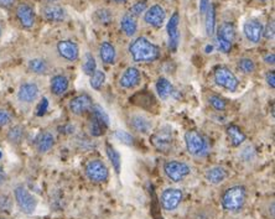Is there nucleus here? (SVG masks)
<instances>
[{
    "label": "nucleus",
    "instance_id": "obj_1",
    "mask_svg": "<svg viewBox=\"0 0 275 219\" xmlns=\"http://www.w3.org/2000/svg\"><path fill=\"white\" fill-rule=\"evenodd\" d=\"M129 53L134 62H154L160 57V48L159 46L149 41L146 37H138L129 46Z\"/></svg>",
    "mask_w": 275,
    "mask_h": 219
},
{
    "label": "nucleus",
    "instance_id": "obj_2",
    "mask_svg": "<svg viewBox=\"0 0 275 219\" xmlns=\"http://www.w3.org/2000/svg\"><path fill=\"white\" fill-rule=\"evenodd\" d=\"M247 200V190L243 186H233L222 196L223 210L229 213H238L243 210Z\"/></svg>",
    "mask_w": 275,
    "mask_h": 219
},
{
    "label": "nucleus",
    "instance_id": "obj_3",
    "mask_svg": "<svg viewBox=\"0 0 275 219\" xmlns=\"http://www.w3.org/2000/svg\"><path fill=\"white\" fill-rule=\"evenodd\" d=\"M186 149L193 156H206L208 154V142L197 130H188L185 134Z\"/></svg>",
    "mask_w": 275,
    "mask_h": 219
},
{
    "label": "nucleus",
    "instance_id": "obj_4",
    "mask_svg": "<svg viewBox=\"0 0 275 219\" xmlns=\"http://www.w3.org/2000/svg\"><path fill=\"white\" fill-rule=\"evenodd\" d=\"M14 196L21 212H24L25 215H32L35 212L37 207V200L24 186H17L14 190Z\"/></svg>",
    "mask_w": 275,
    "mask_h": 219
},
{
    "label": "nucleus",
    "instance_id": "obj_5",
    "mask_svg": "<svg viewBox=\"0 0 275 219\" xmlns=\"http://www.w3.org/2000/svg\"><path fill=\"white\" fill-rule=\"evenodd\" d=\"M213 77H215V82L217 83L220 87L227 89L229 92H234L239 86V82L238 80H237L236 75H234L229 68L223 67V66L215 68Z\"/></svg>",
    "mask_w": 275,
    "mask_h": 219
},
{
    "label": "nucleus",
    "instance_id": "obj_6",
    "mask_svg": "<svg viewBox=\"0 0 275 219\" xmlns=\"http://www.w3.org/2000/svg\"><path fill=\"white\" fill-rule=\"evenodd\" d=\"M164 172L172 182H181L183 178L190 175L191 169L186 162L172 160V161L165 162Z\"/></svg>",
    "mask_w": 275,
    "mask_h": 219
},
{
    "label": "nucleus",
    "instance_id": "obj_7",
    "mask_svg": "<svg viewBox=\"0 0 275 219\" xmlns=\"http://www.w3.org/2000/svg\"><path fill=\"white\" fill-rule=\"evenodd\" d=\"M86 176L94 183H103L108 180L109 171L102 160H91L86 165Z\"/></svg>",
    "mask_w": 275,
    "mask_h": 219
},
{
    "label": "nucleus",
    "instance_id": "obj_8",
    "mask_svg": "<svg viewBox=\"0 0 275 219\" xmlns=\"http://www.w3.org/2000/svg\"><path fill=\"white\" fill-rule=\"evenodd\" d=\"M183 200V193L180 188H166L164 192L161 193V202L162 208L167 212H172L180 206V203Z\"/></svg>",
    "mask_w": 275,
    "mask_h": 219
},
{
    "label": "nucleus",
    "instance_id": "obj_9",
    "mask_svg": "<svg viewBox=\"0 0 275 219\" xmlns=\"http://www.w3.org/2000/svg\"><path fill=\"white\" fill-rule=\"evenodd\" d=\"M172 141H174V137H172V131L170 128L160 129L150 137V142L152 144V146L159 151L170 150V147L172 146Z\"/></svg>",
    "mask_w": 275,
    "mask_h": 219
},
{
    "label": "nucleus",
    "instance_id": "obj_10",
    "mask_svg": "<svg viewBox=\"0 0 275 219\" xmlns=\"http://www.w3.org/2000/svg\"><path fill=\"white\" fill-rule=\"evenodd\" d=\"M165 19H166V12L165 9L161 5H152L151 7L146 9L144 15V20L147 25L155 27V29H159L162 26Z\"/></svg>",
    "mask_w": 275,
    "mask_h": 219
},
{
    "label": "nucleus",
    "instance_id": "obj_11",
    "mask_svg": "<svg viewBox=\"0 0 275 219\" xmlns=\"http://www.w3.org/2000/svg\"><path fill=\"white\" fill-rule=\"evenodd\" d=\"M179 24H180V15L179 12H174L170 17L169 22H167V36H169V48L170 51L175 52L179 47L180 42V31H179Z\"/></svg>",
    "mask_w": 275,
    "mask_h": 219
},
{
    "label": "nucleus",
    "instance_id": "obj_12",
    "mask_svg": "<svg viewBox=\"0 0 275 219\" xmlns=\"http://www.w3.org/2000/svg\"><path fill=\"white\" fill-rule=\"evenodd\" d=\"M263 25L261 21L256 19H251L246 21L243 26V32L246 35L247 40L252 44H258L263 37Z\"/></svg>",
    "mask_w": 275,
    "mask_h": 219
},
{
    "label": "nucleus",
    "instance_id": "obj_13",
    "mask_svg": "<svg viewBox=\"0 0 275 219\" xmlns=\"http://www.w3.org/2000/svg\"><path fill=\"white\" fill-rule=\"evenodd\" d=\"M16 19L24 29H31L35 24V11L31 5L20 4L16 7Z\"/></svg>",
    "mask_w": 275,
    "mask_h": 219
},
{
    "label": "nucleus",
    "instance_id": "obj_14",
    "mask_svg": "<svg viewBox=\"0 0 275 219\" xmlns=\"http://www.w3.org/2000/svg\"><path fill=\"white\" fill-rule=\"evenodd\" d=\"M57 52L66 61L73 62L80 56V48L76 42L71 41V40H62L57 44Z\"/></svg>",
    "mask_w": 275,
    "mask_h": 219
},
{
    "label": "nucleus",
    "instance_id": "obj_15",
    "mask_svg": "<svg viewBox=\"0 0 275 219\" xmlns=\"http://www.w3.org/2000/svg\"><path fill=\"white\" fill-rule=\"evenodd\" d=\"M92 107H93V102L88 94H80L70 102V110L76 115L87 113L88 110H91Z\"/></svg>",
    "mask_w": 275,
    "mask_h": 219
},
{
    "label": "nucleus",
    "instance_id": "obj_16",
    "mask_svg": "<svg viewBox=\"0 0 275 219\" xmlns=\"http://www.w3.org/2000/svg\"><path fill=\"white\" fill-rule=\"evenodd\" d=\"M42 15L50 22H62L66 19L65 9L53 2H48L42 6Z\"/></svg>",
    "mask_w": 275,
    "mask_h": 219
},
{
    "label": "nucleus",
    "instance_id": "obj_17",
    "mask_svg": "<svg viewBox=\"0 0 275 219\" xmlns=\"http://www.w3.org/2000/svg\"><path fill=\"white\" fill-rule=\"evenodd\" d=\"M39 96V87L35 83H24L20 86L17 92V98L22 103H31Z\"/></svg>",
    "mask_w": 275,
    "mask_h": 219
},
{
    "label": "nucleus",
    "instance_id": "obj_18",
    "mask_svg": "<svg viewBox=\"0 0 275 219\" xmlns=\"http://www.w3.org/2000/svg\"><path fill=\"white\" fill-rule=\"evenodd\" d=\"M139 82H140L139 70L136 67H129V68H127V71L123 73V76L121 77L119 85H121V87H123V88L131 89V88H134L136 86L139 85Z\"/></svg>",
    "mask_w": 275,
    "mask_h": 219
},
{
    "label": "nucleus",
    "instance_id": "obj_19",
    "mask_svg": "<svg viewBox=\"0 0 275 219\" xmlns=\"http://www.w3.org/2000/svg\"><path fill=\"white\" fill-rule=\"evenodd\" d=\"M206 180L207 182H210L211 185H221L222 182H225L226 178L228 177V172L225 167L222 166H213L211 169H208L205 174Z\"/></svg>",
    "mask_w": 275,
    "mask_h": 219
},
{
    "label": "nucleus",
    "instance_id": "obj_20",
    "mask_svg": "<svg viewBox=\"0 0 275 219\" xmlns=\"http://www.w3.org/2000/svg\"><path fill=\"white\" fill-rule=\"evenodd\" d=\"M35 145H36L37 151L41 152V154H45V152L50 151L53 147V145H55V137H53V135L50 131H42L37 135Z\"/></svg>",
    "mask_w": 275,
    "mask_h": 219
},
{
    "label": "nucleus",
    "instance_id": "obj_21",
    "mask_svg": "<svg viewBox=\"0 0 275 219\" xmlns=\"http://www.w3.org/2000/svg\"><path fill=\"white\" fill-rule=\"evenodd\" d=\"M121 29L126 36H134L138 31V24L136 21V17L132 16L131 14L123 15L121 19Z\"/></svg>",
    "mask_w": 275,
    "mask_h": 219
},
{
    "label": "nucleus",
    "instance_id": "obj_22",
    "mask_svg": "<svg viewBox=\"0 0 275 219\" xmlns=\"http://www.w3.org/2000/svg\"><path fill=\"white\" fill-rule=\"evenodd\" d=\"M68 89V78L63 75L53 76L51 80V92L55 96H62Z\"/></svg>",
    "mask_w": 275,
    "mask_h": 219
},
{
    "label": "nucleus",
    "instance_id": "obj_23",
    "mask_svg": "<svg viewBox=\"0 0 275 219\" xmlns=\"http://www.w3.org/2000/svg\"><path fill=\"white\" fill-rule=\"evenodd\" d=\"M131 125L134 130L138 132H141V134H146L151 130L152 123L151 120H149L147 118L142 115H134L131 119Z\"/></svg>",
    "mask_w": 275,
    "mask_h": 219
},
{
    "label": "nucleus",
    "instance_id": "obj_24",
    "mask_svg": "<svg viewBox=\"0 0 275 219\" xmlns=\"http://www.w3.org/2000/svg\"><path fill=\"white\" fill-rule=\"evenodd\" d=\"M99 56H101L102 61L107 65H111V63H114L117 57V52L114 46L108 41H104L103 44L99 47Z\"/></svg>",
    "mask_w": 275,
    "mask_h": 219
},
{
    "label": "nucleus",
    "instance_id": "obj_25",
    "mask_svg": "<svg viewBox=\"0 0 275 219\" xmlns=\"http://www.w3.org/2000/svg\"><path fill=\"white\" fill-rule=\"evenodd\" d=\"M227 135L229 141H231V144L233 146H241L247 139L246 134L237 125H229L227 128Z\"/></svg>",
    "mask_w": 275,
    "mask_h": 219
},
{
    "label": "nucleus",
    "instance_id": "obj_26",
    "mask_svg": "<svg viewBox=\"0 0 275 219\" xmlns=\"http://www.w3.org/2000/svg\"><path fill=\"white\" fill-rule=\"evenodd\" d=\"M155 88H156L157 94H159V97L162 99V101L169 98V97L172 94V92H174V87H172V85L170 83V81H167L166 78L164 77L157 80L156 85H155Z\"/></svg>",
    "mask_w": 275,
    "mask_h": 219
},
{
    "label": "nucleus",
    "instance_id": "obj_27",
    "mask_svg": "<svg viewBox=\"0 0 275 219\" xmlns=\"http://www.w3.org/2000/svg\"><path fill=\"white\" fill-rule=\"evenodd\" d=\"M217 35L222 37V39L227 40L231 44H233L234 39H236V29H234V25L231 24V22H223V24L218 27Z\"/></svg>",
    "mask_w": 275,
    "mask_h": 219
},
{
    "label": "nucleus",
    "instance_id": "obj_28",
    "mask_svg": "<svg viewBox=\"0 0 275 219\" xmlns=\"http://www.w3.org/2000/svg\"><path fill=\"white\" fill-rule=\"evenodd\" d=\"M106 151H107V156H108L109 161L112 162V166L114 167V171H116L117 174H119V171H121V164H122L121 155H119V152L117 151L111 144H108V142L106 144Z\"/></svg>",
    "mask_w": 275,
    "mask_h": 219
},
{
    "label": "nucleus",
    "instance_id": "obj_29",
    "mask_svg": "<svg viewBox=\"0 0 275 219\" xmlns=\"http://www.w3.org/2000/svg\"><path fill=\"white\" fill-rule=\"evenodd\" d=\"M215 27H216V12L215 6L210 4L207 11H206V34L207 36H213L215 35Z\"/></svg>",
    "mask_w": 275,
    "mask_h": 219
},
{
    "label": "nucleus",
    "instance_id": "obj_30",
    "mask_svg": "<svg viewBox=\"0 0 275 219\" xmlns=\"http://www.w3.org/2000/svg\"><path fill=\"white\" fill-rule=\"evenodd\" d=\"M29 68L36 75H45L48 70V65L42 58H32L29 62Z\"/></svg>",
    "mask_w": 275,
    "mask_h": 219
},
{
    "label": "nucleus",
    "instance_id": "obj_31",
    "mask_svg": "<svg viewBox=\"0 0 275 219\" xmlns=\"http://www.w3.org/2000/svg\"><path fill=\"white\" fill-rule=\"evenodd\" d=\"M91 111H92V116H93V118H96L97 120L101 121L103 125H106L107 128H108L109 116H108V114H107V111L104 110L101 106H98V104H94V106L91 108Z\"/></svg>",
    "mask_w": 275,
    "mask_h": 219
},
{
    "label": "nucleus",
    "instance_id": "obj_32",
    "mask_svg": "<svg viewBox=\"0 0 275 219\" xmlns=\"http://www.w3.org/2000/svg\"><path fill=\"white\" fill-rule=\"evenodd\" d=\"M107 129L108 128H107L106 125H103L101 121H98L96 118H93V116H92L91 120H90V125H88V130H90L92 136H94V137L102 136V135L106 132Z\"/></svg>",
    "mask_w": 275,
    "mask_h": 219
},
{
    "label": "nucleus",
    "instance_id": "obj_33",
    "mask_svg": "<svg viewBox=\"0 0 275 219\" xmlns=\"http://www.w3.org/2000/svg\"><path fill=\"white\" fill-rule=\"evenodd\" d=\"M104 82H106V75H104V72H102L99 70L94 71V73L91 76L90 80L91 87L96 89V91H99V89L103 87Z\"/></svg>",
    "mask_w": 275,
    "mask_h": 219
},
{
    "label": "nucleus",
    "instance_id": "obj_34",
    "mask_svg": "<svg viewBox=\"0 0 275 219\" xmlns=\"http://www.w3.org/2000/svg\"><path fill=\"white\" fill-rule=\"evenodd\" d=\"M94 17L98 22L103 25H108L111 24L112 20H113V14L109 9H99L97 10L96 14H94Z\"/></svg>",
    "mask_w": 275,
    "mask_h": 219
},
{
    "label": "nucleus",
    "instance_id": "obj_35",
    "mask_svg": "<svg viewBox=\"0 0 275 219\" xmlns=\"http://www.w3.org/2000/svg\"><path fill=\"white\" fill-rule=\"evenodd\" d=\"M238 67L241 68L242 72L249 75V73H253L256 71V63L251 58H241L238 61Z\"/></svg>",
    "mask_w": 275,
    "mask_h": 219
},
{
    "label": "nucleus",
    "instance_id": "obj_36",
    "mask_svg": "<svg viewBox=\"0 0 275 219\" xmlns=\"http://www.w3.org/2000/svg\"><path fill=\"white\" fill-rule=\"evenodd\" d=\"M7 137H9V140L11 142L17 144V142L21 141L22 137H24V128L20 125L14 126V128L10 129V131L7 132Z\"/></svg>",
    "mask_w": 275,
    "mask_h": 219
},
{
    "label": "nucleus",
    "instance_id": "obj_37",
    "mask_svg": "<svg viewBox=\"0 0 275 219\" xmlns=\"http://www.w3.org/2000/svg\"><path fill=\"white\" fill-rule=\"evenodd\" d=\"M96 70H97L96 60H94V57L91 55V53H87V55H86L85 63H83V71H85V73L87 76H92Z\"/></svg>",
    "mask_w": 275,
    "mask_h": 219
},
{
    "label": "nucleus",
    "instance_id": "obj_38",
    "mask_svg": "<svg viewBox=\"0 0 275 219\" xmlns=\"http://www.w3.org/2000/svg\"><path fill=\"white\" fill-rule=\"evenodd\" d=\"M146 9H147L146 0H139V1L136 2V4L129 9V14H131L132 16L137 17V16H140L142 12L146 11Z\"/></svg>",
    "mask_w": 275,
    "mask_h": 219
},
{
    "label": "nucleus",
    "instance_id": "obj_39",
    "mask_svg": "<svg viewBox=\"0 0 275 219\" xmlns=\"http://www.w3.org/2000/svg\"><path fill=\"white\" fill-rule=\"evenodd\" d=\"M210 104L212 106L213 109H216V110H218V111L225 110L226 107H227V102H226L225 99L220 96H211L210 97Z\"/></svg>",
    "mask_w": 275,
    "mask_h": 219
},
{
    "label": "nucleus",
    "instance_id": "obj_40",
    "mask_svg": "<svg viewBox=\"0 0 275 219\" xmlns=\"http://www.w3.org/2000/svg\"><path fill=\"white\" fill-rule=\"evenodd\" d=\"M114 136H116L117 140H119V141L123 142V144H126V145H133V142H134V137L132 136L128 131L117 130L116 132H114Z\"/></svg>",
    "mask_w": 275,
    "mask_h": 219
},
{
    "label": "nucleus",
    "instance_id": "obj_41",
    "mask_svg": "<svg viewBox=\"0 0 275 219\" xmlns=\"http://www.w3.org/2000/svg\"><path fill=\"white\" fill-rule=\"evenodd\" d=\"M217 47L218 50L221 51V52L223 53H229L232 50V44L231 42H228L227 40L222 39L221 36H218L217 35Z\"/></svg>",
    "mask_w": 275,
    "mask_h": 219
},
{
    "label": "nucleus",
    "instance_id": "obj_42",
    "mask_svg": "<svg viewBox=\"0 0 275 219\" xmlns=\"http://www.w3.org/2000/svg\"><path fill=\"white\" fill-rule=\"evenodd\" d=\"M274 35H275V24L273 20H271V21L267 24V26L263 29V36L266 37L267 40H272L274 39Z\"/></svg>",
    "mask_w": 275,
    "mask_h": 219
},
{
    "label": "nucleus",
    "instance_id": "obj_43",
    "mask_svg": "<svg viewBox=\"0 0 275 219\" xmlns=\"http://www.w3.org/2000/svg\"><path fill=\"white\" fill-rule=\"evenodd\" d=\"M12 207L11 200H10L9 196H0V211L1 212H9Z\"/></svg>",
    "mask_w": 275,
    "mask_h": 219
},
{
    "label": "nucleus",
    "instance_id": "obj_44",
    "mask_svg": "<svg viewBox=\"0 0 275 219\" xmlns=\"http://www.w3.org/2000/svg\"><path fill=\"white\" fill-rule=\"evenodd\" d=\"M47 109H48V99L42 98L41 102L39 103V106L36 107V115L37 116L45 115L46 111H47Z\"/></svg>",
    "mask_w": 275,
    "mask_h": 219
},
{
    "label": "nucleus",
    "instance_id": "obj_45",
    "mask_svg": "<svg viewBox=\"0 0 275 219\" xmlns=\"http://www.w3.org/2000/svg\"><path fill=\"white\" fill-rule=\"evenodd\" d=\"M10 120H11V115H10L9 111L0 109V126H5L10 123Z\"/></svg>",
    "mask_w": 275,
    "mask_h": 219
},
{
    "label": "nucleus",
    "instance_id": "obj_46",
    "mask_svg": "<svg viewBox=\"0 0 275 219\" xmlns=\"http://www.w3.org/2000/svg\"><path fill=\"white\" fill-rule=\"evenodd\" d=\"M266 81H267V83H268L269 87L273 88V89L275 88V72H274V71L267 73Z\"/></svg>",
    "mask_w": 275,
    "mask_h": 219
},
{
    "label": "nucleus",
    "instance_id": "obj_47",
    "mask_svg": "<svg viewBox=\"0 0 275 219\" xmlns=\"http://www.w3.org/2000/svg\"><path fill=\"white\" fill-rule=\"evenodd\" d=\"M210 0H200V12L201 15H205L207 11L208 6H210Z\"/></svg>",
    "mask_w": 275,
    "mask_h": 219
},
{
    "label": "nucleus",
    "instance_id": "obj_48",
    "mask_svg": "<svg viewBox=\"0 0 275 219\" xmlns=\"http://www.w3.org/2000/svg\"><path fill=\"white\" fill-rule=\"evenodd\" d=\"M264 61H266L267 65H274L275 62V55L274 53H269V55H267L266 57H264Z\"/></svg>",
    "mask_w": 275,
    "mask_h": 219
},
{
    "label": "nucleus",
    "instance_id": "obj_49",
    "mask_svg": "<svg viewBox=\"0 0 275 219\" xmlns=\"http://www.w3.org/2000/svg\"><path fill=\"white\" fill-rule=\"evenodd\" d=\"M15 2V0H0V6L1 7H10Z\"/></svg>",
    "mask_w": 275,
    "mask_h": 219
},
{
    "label": "nucleus",
    "instance_id": "obj_50",
    "mask_svg": "<svg viewBox=\"0 0 275 219\" xmlns=\"http://www.w3.org/2000/svg\"><path fill=\"white\" fill-rule=\"evenodd\" d=\"M206 53H212L213 52V46L212 45H207L206 46Z\"/></svg>",
    "mask_w": 275,
    "mask_h": 219
},
{
    "label": "nucleus",
    "instance_id": "obj_51",
    "mask_svg": "<svg viewBox=\"0 0 275 219\" xmlns=\"http://www.w3.org/2000/svg\"><path fill=\"white\" fill-rule=\"evenodd\" d=\"M113 1L118 2V4H122V2H126V1H128V0H113Z\"/></svg>",
    "mask_w": 275,
    "mask_h": 219
},
{
    "label": "nucleus",
    "instance_id": "obj_52",
    "mask_svg": "<svg viewBox=\"0 0 275 219\" xmlns=\"http://www.w3.org/2000/svg\"><path fill=\"white\" fill-rule=\"evenodd\" d=\"M261 1H263V2H267V1H268V0H261Z\"/></svg>",
    "mask_w": 275,
    "mask_h": 219
},
{
    "label": "nucleus",
    "instance_id": "obj_53",
    "mask_svg": "<svg viewBox=\"0 0 275 219\" xmlns=\"http://www.w3.org/2000/svg\"><path fill=\"white\" fill-rule=\"evenodd\" d=\"M1 156H2V154H1V151H0V159H1Z\"/></svg>",
    "mask_w": 275,
    "mask_h": 219
},
{
    "label": "nucleus",
    "instance_id": "obj_54",
    "mask_svg": "<svg viewBox=\"0 0 275 219\" xmlns=\"http://www.w3.org/2000/svg\"><path fill=\"white\" fill-rule=\"evenodd\" d=\"M0 35H1V29H0Z\"/></svg>",
    "mask_w": 275,
    "mask_h": 219
},
{
    "label": "nucleus",
    "instance_id": "obj_55",
    "mask_svg": "<svg viewBox=\"0 0 275 219\" xmlns=\"http://www.w3.org/2000/svg\"><path fill=\"white\" fill-rule=\"evenodd\" d=\"M0 219H2V218H0Z\"/></svg>",
    "mask_w": 275,
    "mask_h": 219
},
{
    "label": "nucleus",
    "instance_id": "obj_56",
    "mask_svg": "<svg viewBox=\"0 0 275 219\" xmlns=\"http://www.w3.org/2000/svg\"><path fill=\"white\" fill-rule=\"evenodd\" d=\"M52 1H53V0H52Z\"/></svg>",
    "mask_w": 275,
    "mask_h": 219
}]
</instances>
